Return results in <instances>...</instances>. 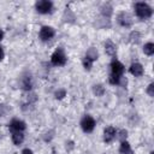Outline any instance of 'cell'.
Listing matches in <instances>:
<instances>
[{
	"label": "cell",
	"mask_w": 154,
	"mask_h": 154,
	"mask_svg": "<svg viewBox=\"0 0 154 154\" xmlns=\"http://www.w3.org/2000/svg\"><path fill=\"white\" fill-rule=\"evenodd\" d=\"M134 8H135L136 16L138 18H141V19H148L153 14L152 7L148 4H146V2H136L135 6H134Z\"/></svg>",
	"instance_id": "cell-1"
},
{
	"label": "cell",
	"mask_w": 154,
	"mask_h": 154,
	"mask_svg": "<svg viewBox=\"0 0 154 154\" xmlns=\"http://www.w3.org/2000/svg\"><path fill=\"white\" fill-rule=\"evenodd\" d=\"M66 60H67V58H66L63 48H57L51 57V61L55 66H64L66 64Z\"/></svg>",
	"instance_id": "cell-2"
},
{
	"label": "cell",
	"mask_w": 154,
	"mask_h": 154,
	"mask_svg": "<svg viewBox=\"0 0 154 154\" xmlns=\"http://www.w3.org/2000/svg\"><path fill=\"white\" fill-rule=\"evenodd\" d=\"M35 8L38 13H42V14H47V13H51L52 10H53V2L52 1H48V0H40L35 4Z\"/></svg>",
	"instance_id": "cell-3"
},
{
	"label": "cell",
	"mask_w": 154,
	"mask_h": 154,
	"mask_svg": "<svg viewBox=\"0 0 154 154\" xmlns=\"http://www.w3.org/2000/svg\"><path fill=\"white\" fill-rule=\"evenodd\" d=\"M81 128L84 132H91L95 128V120L90 116H84L81 120Z\"/></svg>",
	"instance_id": "cell-4"
},
{
	"label": "cell",
	"mask_w": 154,
	"mask_h": 154,
	"mask_svg": "<svg viewBox=\"0 0 154 154\" xmlns=\"http://www.w3.org/2000/svg\"><path fill=\"white\" fill-rule=\"evenodd\" d=\"M55 35V31L52 26H48V25H45L40 29V32H38V36L42 41H49L51 38H53Z\"/></svg>",
	"instance_id": "cell-5"
},
{
	"label": "cell",
	"mask_w": 154,
	"mask_h": 154,
	"mask_svg": "<svg viewBox=\"0 0 154 154\" xmlns=\"http://www.w3.org/2000/svg\"><path fill=\"white\" fill-rule=\"evenodd\" d=\"M117 20H118V23H119L122 26H124V28H130V26L132 25V17H131V14L128 13V12H120V13L118 14Z\"/></svg>",
	"instance_id": "cell-6"
},
{
	"label": "cell",
	"mask_w": 154,
	"mask_h": 154,
	"mask_svg": "<svg viewBox=\"0 0 154 154\" xmlns=\"http://www.w3.org/2000/svg\"><path fill=\"white\" fill-rule=\"evenodd\" d=\"M124 65L120 63V61H118V60H116V59H113L112 60V63H111V71H112V75H116V76H122L123 73H124Z\"/></svg>",
	"instance_id": "cell-7"
},
{
	"label": "cell",
	"mask_w": 154,
	"mask_h": 154,
	"mask_svg": "<svg viewBox=\"0 0 154 154\" xmlns=\"http://www.w3.org/2000/svg\"><path fill=\"white\" fill-rule=\"evenodd\" d=\"M25 128H26L25 123H24L23 120H20V119H12V120L10 122V129L13 130V131H19V132H22V131L25 130Z\"/></svg>",
	"instance_id": "cell-8"
},
{
	"label": "cell",
	"mask_w": 154,
	"mask_h": 154,
	"mask_svg": "<svg viewBox=\"0 0 154 154\" xmlns=\"http://www.w3.org/2000/svg\"><path fill=\"white\" fill-rule=\"evenodd\" d=\"M116 135H117V131L113 126H108L103 131V141L106 143H111L114 138H116Z\"/></svg>",
	"instance_id": "cell-9"
},
{
	"label": "cell",
	"mask_w": 154,
	"mask_h": 154,
	"mask_svg": "<svg viewBox=\"0 0 154 154\" xmlns=\"http://www.w3.org/2000/svg\"><path fill=\"white\" fill-rule=\"evenodd\" d=\"M130 72H131V75H134L135 77H141V76L143 75L144 70H143V66H142L140 63H134V64H131V66H130Z\"/></svg>",
	"instance_id": "cell-10"
},
{
	"label": "cell",
	"mask_w": 154,
	"mask_h": 154,
	"mask_svg": "<svg viewBox=\"0 0 154 154\" xmlns=\"http://www.w3.org/2000/svg\"><path fill=\"white\" fill-rule=\"evenodd\" d=\"M100 12H101V14L103 16V18L108 19V18L111 17V14L113 13V7H112L108 2L102 4V5H101V7H100Z\"/></svg>",
	"instance_id": "cell-11"
},
{
	"label": "cell",
	"mask_w": 154,
	"mask_h": 154,
	"mask_svg": "<svg viewBox=\"0 0 154 154\" xmlns=\"http://www.w3.org/2000/svg\"><path fill=\"white\" fill-rule=\"evenodd\" d=\"M105 52L111 55V57H114L117 54V46L111 41V40H107L105 42Z\"/></svg>",
	"instance_id": "cell-12"
},
{
	"label": "cell",
	"mask_w": 154,
	"mask_h": 154,
	"mask_svg": "<svg viewBox=\"0 0 154 154\" xmlns=\"http://www.w3.org/2000/svg\"><path fill=\"white\" fill-rule=\"evenodd\" d=\"M20 85L24 90H30L32 88V81H31V77L29 75H25L22 77L20 79Z\"/></svg>",
	"instance_id": "cell-13"
},
{
	"label": "cell",
	"mask_w": 154,
	"mask_h": 154,
	"mask_svg": "<svg viewBox=\"0 0 154 154\" xmlns=\"http://www.w3.org/2000/svg\"><path fill=\"white\" fill-rule=\"evenodd\" d=\"M119 152H120V154H134V152L131 149V146H130V143L128 141H123L120 143Z\"/></svg>",
	"instance_id": "cell-14"
},
{
	"label": "cell",
	"mask_w": 154,
	"mask_h": 154,
	"mask_svg": "<svg viewBox=\"0 0 154 154\" xmlns=\"http://www.w3.org/2000/svg\"><path fill=\"white\" fill-rule=\"evenodd\" d=\"M85 58H88L89 60H91L93 63L99 58V53H97V51H96V48H94V47H90L88 51H87V53H85Z\"/></svg>",
	"instance_id": "cell-15"
},
{
	"label": "cell",
	"mask_w": 154,
	"mask_h": 154,
	"mask_svg": "<svg viewBox=\"0 0 154 154\" xmlns=\"http://www.w3.org/2000/svg\"><path fill=\"white\" fill-rule=\"evenodd\" d=\"M23 141H24V135L22 132H19V131H13L12 132V142L16 146H19Z\"/></svg>",
	"instance_id": "cell-16"
},
{
	"label": "cell",
	"mask_w": 154,
	"mask_h": 154,
	"mask_svg": "<svg viewBox=\"0 0 154 154\" xmlns=\"http://www.w3.org/2000/svg\"><path fill=\"white\" fill-rule=\"evenodd\" d=\"M63 19H64V22L73 23V22H75V19H76V17H75V13H73L70 8H66V10H65V12H64V14H63Z\"/></svg>",
	"instance_id": "cell-17"
},
{
	"label": "cell",
	"mask_w": 154,
	"mask_h": 154,
	"mask_svg": "<svg viewBox=\"0 0 154 154\" xmlns=\"http://www.w3.org/2000/svg\"><path fill=\"white\" fill-rule=\"evenodd\" d=\"M129 41H130L131 43H134V45L140 43V41H141V34H140L137 30L131 31L130 35H129Z\"/></svg>",
	"instance_id": "cell-18"
},
{
	"label": "cell",
	"mask_w": 154,
	"mask_h": 154,
	"mask_svg": "<svg viewBox=\"0 0 154 154\" xmlns=\"http://www.w3.org/2000/svg\"><path fill=\"white\" fill-rule=\"evenodd\" d=\"M143 52L147 55H153L154 54V43L153 42H147L143 46Z\"/></svg>",
	"instance_id": "cell-19"
},
{
	"label": "cell",
	"mask_w": 154,
	"mask_h": 154,
	"mask_svg": "<svg viewBox=\"0 0 154 154\" xmlns=\"http://www.w3.org/2000/svg\"><path fill=\"white\" fill-rule=\"evenodd\" d=\"M93 91L96 96H102L105 94V87L102 84H95L93 87Z\"/></svg>",
	"instance_id": "cell-20"
},
{
	"label": "cell",
	"mask_w": 154,
	"mask_h": 154,
	"mask_svg": "<svg viewBox=\"0 0 154 154\" xmlns=\"http://www.w3.org/2000/svg\"><path fill=\"white\" fill-rule=\"evenodd\" d=\"M116 136H117V138H118L120 142H123V141H125L126 137H128V131H126L125 129H122V130L118 131V135H116Z\"/></svg>",
	"instance_id": "cell-21"
},
{
	"label": "cell",
	"mask_w": 154,
	"mask_h": 154,
	"mask_svg": "<svg viewBox=\"0 0 154 154\" xmlns=\"http://www.w3.org/2000/svg\"><path fill=\"white\" fill-rule=\"evenodd\" d=\"M120 77H122V76H116V75H112V73H111L108 81H109L111 84H113V85H118V84H119V81H120Z\"/></svg>",
	"instance_id": "cell-22"
},
{
	"label": "cell",
	"mask_w": 154,
	"mask_h": 154,
	"mask_svg": "<svg viewBox=\"0 0 154 154\" xmlns=\"http://www.w3.org/2000/svg\"><path fill=\"white\" fill-rule=\"evenodd\" d=\"M54 96L57 100H61L66 96V90L65 89H58L55 93H54Z\"/></svg>",
	"instance_id": "cell-23"
},
{
	"label": "cell",
	"mask_w": 154,
	"mask_h": 154,
	"mask_svg": "<svg viewBox=\"0 0 154 154\" xmlns=\"http://www.w3.org/2000/svg\"><path fill=\"white\" fill-rule=\"evenodd\" d=\"M91 66H93V61L84 57V59H83V67H84L85 70H88V71H89V70L91 69Z\"/></svg>",
	"instance_id": "cell-24"
},
{
	"label": "cell",
	"mask_w": 154,
	"mask_h": 154,
	"mask_svg": "<svg viewBox=\"0 0 154 154\" xmlns=\"http://www.w3.org/2000/svg\"><path fill=\"white\" fill-rule=\"evenodd\" d=\"M147 94H148L150 97L154 96V83H150V84L148 85V88H147Z\"/></svg>",
	"instance_id": "cell-25"
},
{
	"label": "cell",
	"mask_w": 154,
	"mask_h": 154,
	"mask_svg": "<svg viewBox=\"0 0 154 154\" xmlns=\"http://www.w3.org/2000/svg\"><path fill=\"white\" fill-rule=\"evenodd\" d=\"M36 100H37V97H36V94L31 93V94H29V95H28V101H29V102H35Z\"/></svg>",
	"instance_id": "cell-26"
},
{
	"label": "cell",
	"mask_w": 154,
	"mask_h": 154,
	"mask_svg": "<svg viewBox=\"0 0 154 154\" xmlns=\"http://www.w3.org/2000/svg\"><path fill=\"white\" fill-rule=\"evenodd\" d=\"M22 154H34V153H32V150H31V149L25 148V149H23V150H22Z\"/></svg>",
	"instance_id": "cell-27"
},
{
	"label": "cell",
	"mask_w": 154,
	"mask_h": 154,
	"mask_svg": "<svg viewBox=\"0 0 154 154\" xmlns=\"http://www.w3.org/2000/svg\"><path fill=\"white\" fill-rule=\"evenodd\" d=\"M4 55H5L4 49H2V48H1V46H0V60H2V59H4Z\"/></svg>",
	"instance_id": "cell-28"
},
{
	"label": "cell",
	"mask_w": 154,
	"mask_h": 154,
	"mask_svg": "<svg viewBox=\"0 0 154 154\" xmlns=\"http://www.w3.org/2000/svg\"><path fill=\"white\" fill-rule=\"evenodd\" d=\"M4 112H5L4 111V105H0V117L4 114Z\"/></svg>",
	"instance_id": "cell-29"
},
{
	"label": "cell",
	"mask_w": 154,
	"mask_h": 154,
	"mask_svg": "<svg viewBox=\"0 0 154 154\" xmlns=\"http://www.w3.org/2000/svg\"><path fill=\"white\" fill-rule=\"evenodd\" d=\"M2 38H4V31H2L1 29H0V41H1Z\"/></svg>",
	"instance_id": "cell-30"
},
{
	"label": "cell",
	"mask_w": 154,
	"mask_h": 154,
	"mask_svg": "<svg viewBox=\"0 0 154 154\" xmlns=\"http://www.w3.org/2000/svg\"><path fill=\"white\" fill-rule=\"evenodd\" d=\"M150 154H154V153H153V152H150Z\"/></svg>",
	"instance_id": "cell-31"
}]
</instances>
